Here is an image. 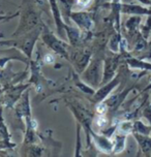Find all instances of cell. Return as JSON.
Here are the masks:
<instances>
[{"label": "cell", "instance_id": "6da1fadb", "mask_svg": "<svg viewBox=\"0 0 151 157\" xmlns=\"http://www.w3.org/2000/svg\"><path fill=\"white\" fill-rule=\"evenodd\" d=\"M48 34L44 35V40L48 44V46H50L54 50L55 52H58L59 54H65V50H63L62 44L60 41L56 40V38L52 34H49V32H47Z\"/></svg>", "mask_w": 151, "mask_h": 157}, {"label": "cell", "instance_id": "7a4b0ae2", "mask_svg": "<svg viewBox=\"0 0 151 157\" xmlns=\"http://www.w3.org/2000/svg\"><path fill=\"white\" fill-rule=\"evenodd\" d=\"M2 19H4V17H0V20H2Z\"/></svg>", "mask_w": 151, "mask_h": 157}]
</instances>
